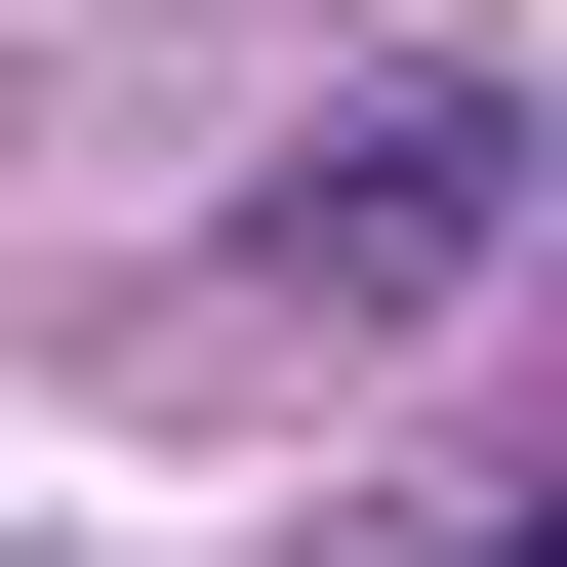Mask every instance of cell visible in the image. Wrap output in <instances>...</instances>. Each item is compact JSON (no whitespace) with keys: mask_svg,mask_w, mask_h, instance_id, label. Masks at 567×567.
I'll return each instance as SVG.
<instances>
[{"mask_svg":"<svg viewBox=\"0 0 567 567\" xmlns=\"http://www.w3.org/2000/svg\"><path fill=\"white\" fill-rule=\"evenodd\" d=\"M527 567H567V527H527Z\"/></svg>","mask_w":567,"mask_h":567,"instance_id":"cell-1","label":"cell"}]
</instances>
